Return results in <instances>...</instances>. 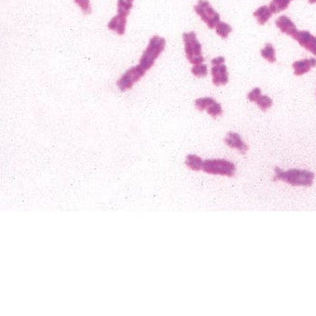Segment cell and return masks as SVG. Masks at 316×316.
I'll list each match as a JSON object with an SVG mask.
<instances>
[{
	"instance_id": "ba28073f",
	"label": "cell",
	"mask_w": 316,
	"mask_h": 316,
	"mask_svg": "<svg viewBox=\"0 0 316 316\" xmlns=\"http://www.w3.org/2000/svg\"><path fill=\"white\" fill-rule=\"evenodd\" d=\"M213 76V82L216 86L226 85L229 82V73L227 66L224 63L220 65H214L210 70Z\"/></svg>"
},
{
	"instance_id": "603a6c76",
	"label": "cell",
	"mask_w": 316,
	"mask_h": 316,
	"mask_svg": "<svg viewBox=\"0 0 316 316\" xmlns=\"http://www.w3.org/2000/svg\"><path fill=\"white\" fill-rule=\"evenodd\" d=\"M262 95L261 93V90L259 88H255L250 92V93L248 94V99L251 102H257V99L260 98V96Z\"/></svg>"
},
{
	"instance_id": "30bf717a",
	"label": "cell",
	"mask_w": 316,
	"mask_h": 316,
	"mask_svg": "<svg viewBox=\"0 0 316 316\" xmlns=\"http://www.w3.org/2000/svg\"><path fill=\"white\" fill-rule=\"evenodd\" d=\"M276 25L277 28L287 36L294 37L295 33H297L298 30L294 23L291 20L287 15H281L276 20Z\"/></svg>"
},
{
	"instance_id": "2e32d148",
	"label": "cell",
	"mask_w": 316,
	"mask_h": 316,
	"mask_svg": "<svg viewBox=\"0 0 316 316\" xmlns=\"http://www.w3.org/2000/svg\"><path fill=\"white\" fill-rule=\"evenodd\" d=\"M293 0H272L269 5V8L272 14H278L286 10Z\"/></svg>"
},
{
	"instance_id": "e0dca14e",
	"label": "cell",
	"mask_w": 316,
	"mask_h": 316,
	"mask_svg": "<svg viewBox=\"0 0 316 316\" xmlns=\"http://www.w3.org/2000/svg\"><path fill=\"white\" fill-rule=\"evenodd\" d=\"M261 56L269 63H275L276 61V51L271 44H267L265 47L260 51Z\"/></svg>"
},
{
	"instance_id": "7402d4cb",
	"label": "cell",
	"mask_w": 316,
	"mask_h": 316,
	"mask_svg": "<svg viewBox=\"0 0 316 316\" xmlns=\"http://www.w3.org/2000/svg\"><path fill=\"white\" fill-rule=\"evenodd\" d=\"M74 2L80 7L81 11L83 12L85 15H89L92 12V6H91V0H74Z\"/></svg>"
},
{
	"instance_id": "ac0fdd59",
	"label": "cell",
	"mask_w": 316,
	"mask_h": 316,
	"mask_svg": "<svg viewBox=\"0 0 316 316\" xmlns=\"http://www.w3.org/2000/svg\"><path fill=\"white\" fill-rule=\"evenodd\" d=\"M134 0H118V14L128 16L133 8Z\"/></svg>"
},
{
	"instance_id": "5b68a950",
	"label": "cell",
	"mask_w": 316,
	"mask_h": 316,
	"mask_svg": "<svg viewBox=\"0 0 316 316\" xmlns=\"http://www.w3.org/2000/svg\"><path fill=\"white\" fill-rule=\"evenodd\" d=\"M195 11L210 29L215 28L221 21L220 14L214 10L207 0H199L195 6Z\"/></svg>"
},
{
	"instance_id": "44dd1931",
	"label": "cell",
	"mask_w": 316,
	"mask_h": 316,
	"mask_svg": "<svg viewBox=\"0 0 316 316\" xmlns=\"http://www.w3.org/2000/svg\"><path fill=\"white\" fill-rule=\"evenodd\" d=\"M191 74L198 78L206 77L208 75V67L206 64H196L191 68Z\"/></svg>"
},
{
	"instance_id": "7a4b0ae2",
	"label": "cell",
	"mask_w": 316,
	"mask_h": 316,
	"mask_svg": "<svg viewBox=\"0 0 316 316\" xmlns=\"http://www.w3.org/2000/svg\"><path fill=\"white\" fill-rule=\"evenodd\" d=\"M166 39L159 36L151 38L147 47L139 60V65L145 71H148L154 65L155 61L166 48Z\"/></svg>"
},
{
	"instance_id": "ffe728a7",
	"label": "cell",
	"mask_w": 316,
	"mask_h": 316,
	"mask_svg": "<svg viewBox=\"0 0 316 316\" xmlns=\"http://www.w3.org/2000/svg\"><path fill=\"white\" fill-rule=\"evenodd\" d=\"M257 105L261 111H266L272 107L273 99L267 95H261L257 100Z\"/></svg>"
},
{
	"instance_id": "277c9868",
	"label": "cell",
	"mask_w": 316,
	"mask_h": 316,
	"mask_svg": "<svg viewBox=\"0 0 316 316\" xmlns=\"http://www.w3.org/2000/svg\"><path fill=\"white\" fill-rule=\"evenodd\" d=\"M202 170L210 174L232 177L235 174L236 166L225 159H208L203 162Z\"/></svg>"
},
{
	"instance_id": "9c48e42d",
	"label": "cell",
	"mask_w": 316,
	"mask_h": 316,
	"mask_svg": "<svg viewBox=\"0 0 316 316\" xmlns=\"http://www.w3.org/2000/svg\"><path fill=\"white\" fill-rule=\"evenodd\" d=\"M224 142L229 147L239 150L241 154H245L249 150L248 145L243 141L241 136H239L238 133H229L225 137Z\"/></svg>"
},
{
	"instance_id": "4fadbf2b",
	"label": "cell",
	"mask_w": 316,
	"mask_h": 316,
	"mask_svg": "<svg viewBox=\"0 0 316 316\" xmlns=\"http://www.w3.org/2000/svg\"><path fill=\"white\" fill-rule=\"evenodd\" d=\"M272 12L268 6H262L254 12L253 15L260 26H264L272 16Z\"/></svg>"
},
{
	"instance_id": "8fae6325",
	"label": "cell",
	"mask_w": 316,
	"mask_h": 316,
	"mask_svg": "<svg viewBox=\"0 0 316 316\" xmlns=\"http://www.w3.org/2000/svg\"><path fill=\"white\" fill-rule=\"evenodd\" d=\"M316 66V59L310 58V59H304L301 61H296L293 63L294 74L296 76H302L304 74H307L312 68Z\"/></svg>"
},
{
	"instance_id": "8992f818",
	"label": "cell",
	"mask_w": 316,
	"mask_h": 316,
	"mask_svg": "<svg viewBox=\"0 0 316 316\" xmlns=\"http://www.w3.org/2000/svg\"><path fill=\"white\" fill-rule=\"evenodd\" d=\"M146 73H147V71L144 70L139 64L136 65V66L129 68V70L126 71L121 77L119 78L118 81H117L118 89L121 92L131 90L135 83L139 81L141 78L143 77L144 75L146 74Z\"/></svg>"
},
{
	"instance_id": "9a60e30c",
	"label": "cell",
	"mask_w": 316,
	"mask_h": 316,
	"mask_svg": "<svg viewBox=\"0 0 316 316\" xmlns=\"http://www.w3.org/2000/svg\"><path fill=\"white\" fill-rule=\"evenodd\" d=\"M216 102L217 101L212 97H204V98H200V99H196L195 101V108L198 111H208Z\"/></svg>"
},
{
	"instance_id": "7c38bea8",
	"label": "cell",
	"mask_w": 316,
	"mask_h": 316,
	"mask_svg": "<svg viewBox=\"0 0 316 316\" xmlns=\"http://www.w3.org/2000/svg\"><path fill=\"white\" fill-rule=\"evenodd\" d=\"M127 22H128L127 16L118 14L111 19V21L108 24V28L113 32H116L119 36H123L126 32Z\"/></svg>"
},
{
	"instance_id": "5bb4252c",
	"label": "cell",
	"mask_w": 316,
	"mask_h": 316,
	"mask_svg": "<svg viewBox=\"0 0 316 316\" xmlns=\"http://www.w3.org/2000/svg\"><path fill=\"white\" fill-rule=\"evenodd\" d=\"M203 162L204 161L198 155H196V154H188L187 156H186V160H185V165L190 169L194 170V171H200V170H202Z\"/></svg>"
},
{
	"instance_id": "52a82bcc",
	"label": "cell",
	"mask_w": 316,
	"mask_h": 316,
	"mask_svg": "<svg viewBox=\"0 0 316 316\" xmlns=\"http://www.w3.org/2000/svg\"><path fill=\"white\" fill-rule=\"evenodd\" d=\"M293 38L297 41L302 47L312 52L313 56H316V37L312 36L308 31H298Z\"/></svg>"
},
{
	"instance_id": "d4e9b609",
	"label": "cell",
	"mask_w": 316,
	"mask_h": 316,
	"mask_svg": "<svg viewBox=\"0 0 316 316\" xmlns=\"http://www.w3.org/2000/svg\"><path fill=\"white\" fill-rule=\"evenodd\" d=\"M308 2L310 4H316V0H308Z\"/></svg>"
},
{
	"instance_id": "3957f363",
	"label": "cell",
	"mask_w": 316,
	"mask_h": 316,
	"mask_svg": "<svg viewBox=\"0 0 316 316\" xmlns=\"http://www.w3.org/2000/svg\"><path fill=\"white\" fill-rule=\"evenodd\" d=\"M183 40L184 51L188 61L194 65L203 63L204 57L202 56V44L199 42L196 33L195 32L184 33Z\"/></svg>"
},
{
	"instance_id": "d6986e66",
	"label": "cell",
	"mask_w": 316,
	"mask_h": 316,
	"mask_svg": "<svg viewBox=\"0 0 316 316\" xmlns=\"http://www.w3.org/2000/svg\"><path fill=\"white\" fill-rule=\"evenodd\" d=\"M215 30H216L218 36H220L222 39L228 38L229 34L232 32V26L227 23L221 22V21L218 23L217 26H215Z\"/></svg>"
},
{
	"instance_id": "6da1fadb",
	"label": "cell",
	"mask_w": 316,
	"mask_h": 316,
	"mask_svg": "<svg viewBox=\"0 0 316 316\" xmlns=\"http://www.w3.org/2000/svg\"><path fill=\"white\" fill-rule=\"evenodd\" d=\"M314 173L307 170L290 169L284 171L279 167L275 168V181H283L293 186L310 187L313 183Z\"/></svg>"
},
{
	"instance_id": "cb8c5ba5",
	"label": "cell",
	"mask_w": 316,
	"mask_h": 316,
	"mask_svg": "<svg viewBox=\"0 0 316 316\" xmlns=\"http://www.w3.org/2000/svg\"><path fill=\"white\" fill-rule=\"evenodd\" d=\"M224 63L225 58L222 57V56H218L216 58L212 60V65L213 66H214V65H220V64H222V63Z\"/></svg>"
}]
</instances>
